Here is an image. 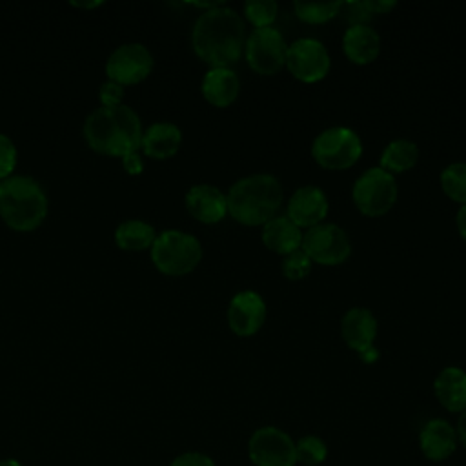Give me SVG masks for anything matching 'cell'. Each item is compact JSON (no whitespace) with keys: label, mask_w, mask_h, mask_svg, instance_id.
Listing matches in <instances>:
<instances>
[{"label":"cell","mask_w":466,"mask_h":466,"mask_svg":"<svg viewBox=\"0 0 466 466\" xmlns=\"http://www.w3.org/2000/svg\"><path fill=\"white\" fill-rule=\"evenodd\" d=\"M342 51L351 64L368 66L380 53V36L371 25H350L342 35Z\"/></svg>","instance_id":"19"},{"label":"cell","mask_w":466,"mask_h":466,"mask_svg":"<svg viewBox=\"0 0 466 466\" xmlns=\"http://www.w3.org/2000/svg\"><path fill=\"white\" fill-rule=\"evenodd\" d=\"M286 53L288 44L275 27L253 29L249 36H246L244 56L248 66L258 75H277L286 66Z\"/></svg>","instance_id":"9"},{"label":"cell","mask_w":466,"mask_h":466,"mask_svg":"<svg viewBox=\"0 0 466 466\" xmlns=\"http://www.w3.org/2000/svg\"><path fill=\"white\" fill-rule=\"evenodd\" d=\"M368 4L373 15H388L397 5L393 0H368Z\"/></svg>","instance_id":"35"},{"label":"cell","mask_w":466,"mask_h":466,"mask_svg":"<svg viewBox=\"0 0 466 466\" xmlns=\"http://www.w3.org/2000/svg\"><path fill=\"white\" fill-rule=\"evenodd\" d=\"M266 302L251 289L238 291L233 295L228 306V326L238 337H253L264 326Z\"/></svg>","instance_id":"13"},{"label":"cell","mask_w":466,"mask_h":466,"mask_svg":"<svg viewBox=\"0 0 466 466\" xmlns=\"http://www.w3.org/2000/svg\"><path fill=\"white\" fill-rule=\"evenodd\" d=\"M279 15V5L275 0H248L244 4V16L255 29L271 27Z\"/></svg>","instance_id":"28"},{"label":"cell","mask_w":466,"mask_h":466,"mask_svg":"<svg viewBox=\"0 0 466 466\" xmlns=\"http://www.w3.org/2000/svg\"><path fill=\"white\" fill-rule=\"evenodd\" d=\"M0 466H22L16 459H5V461H0Z\"/></svg>","instance_id":"39"},{"label":"cell","mask_w":466,"mask_h":466,"mask_svg":"<svg viewBox=\"0 0 466 466\" xmlns=\"http://www.w3.org/2000/svg\"><path fill=\"white\" fill-rule=\"evenodd\" d=\"M419 446L426 459L446 461L457 448L455 428L444 419H430L419 433Z\"/></svg>","instance_id":"17"},{"label":"cell","mask_w":466,"mask_h":466,"mask_svg":"<svg viewBox=\"0 0 466 466\" xmlns=\"http://www.w3.org/2000/svg\"><path fill=\"white\" fill-rule=\"evenodd\" d=\"M455 224H457L459 235H461V237H462V240L466 242V204L459 208L457 217H455Z\"/></svg>","instance_id":"37"},{"label":"cell","mask_w":466,"mask_h":466,"mask_svg":"<svg viewBox=\"0 0 466 466\" xmlns=\"http://www.w3.org/2000/svg\"><path fill=\"white\" fill-rule=\"evenodd\" d=\"M122 96H124V86H120L109 78L104 84H100L98 98H100L102 106H106V107L118 106V104H122Z\"/></svg>","instance_id":"32"},{"label":"cell","mask_w":466,"mask_h":466,"mask_svg":"<svg viewBox=\"0 0 466 466\" xmlns=\"http://www.w3.org/2000/svg\"><path fill=\"white\" fill-rule=\"evenodd\" d=\"M191 44L202 62L211 67H229L244 53L246 24L235 9L218 4L197 18Z\"/></svg>","instance_id":"1"},{"label":"cell","mask_w":466,"mask_h":466,"mask_svg":"<svg viewBox=\"0 0 466 466\" xmlns=\"http://www.w3.org/2000/svg\"><path fill=\"white\" fill-rule=\"evenodd\" d=\"M455 435H457V442H461L466 448V410L459 413V419L455 424Z\"/></svg>","instance_id":"36"},{"label":"cell","mask_w":466,"mask_h":466,"mask_svg":"<svg viewBox=\"0 0 466 466\" xmlns=\"http://www.w3.org/2000/svg\"><path fill=\"white\" fill-rule=\"evenodd\" d=\"M157 238L155 228L140 218H127L120 222L115 229V242L120 249L126 251H142L151 249L153 242Z\"/></svg>","instance_id":"23"},{"label":"cell","mask_w":466,"mask_h":466,"mask_svg":"<svg viewBox=\"0 0 466 466\" xmlns=\"http://www.w3.org/2000/svg\"><path fill=\"white\" fill-rule=\"evenodd\" d=\"M16 146L15 142L0 133V180H5L7 177H11L15 166H16Z\"/></svg>","instance_id":"31"},{"label":"cell","mask_w":466,"mask_h":466,"mask_svg":"<svg viewBox=\"0 0 466 466\" xmlns=\"http://www.w3.org/2000/svg\"><path fill=\"white\" fill-rule=\"evenodd\" d=\"M248 455L255 466H295V441L280 428L262 426L248 441Z\"/></svg>","instance_id":"10"},{"label":"cell","mask_w":466,"mask_h":466,"mask_svg":"<svg viewBox=\"0 0 466 466\" xmlns=\"http://www.w3.org/2000/svg\"><path fill=\"white\" fill-rule=\"evenodd\" d=\"M186 209L202 224H217L228 215L226 195L213 184H195L186 193Z\"/></svg>","instance_id":"15"},{"label":"cell","mask_w":466,"mask_h":466,"mask_svg":"<svg viewBox=\"0 0 466 466\" xmlns=\"http://www.w3.org/2000/svg\"><path fill=\"white\" fill-rule=\"evenodd\" d=\"M200 89L206 102L215 107H228L238 98L240 78L231 67H209Z\"/></svg>","instance_id":"18"},{"label":"cell","mask_w":466,"mask_h":466,"mask_svg":"<svg viewBox=\"0 0 466 466\" xmlns=\"http://www.w3.org/2000/svg\"><path fill=\"white\" fill-rule=\"evenodd\" d=\"M228 215L242 226H264L277 217L284 193L280 182L269 173H257L237 180L228 195Z\"/></svg>","instance_id":"3"},{"label":"cell","mask_w":466,"mask_h":466,"mask_svg":"<svg viewBox=\"0 0 466 466\" xmlns=\"http://www.w3.org/2000/svg\"><path fill=\"white\" fill-rule=\"evenodd\" d=\"M47 195L29 175H11L0 182V217L16 231L38 228L47 215Z\"/></svg>","instance_id":"4"},{"label":"cell","mask_w":466,"mask_h":466,"mask_svg":"<svg viewBox=\"0 0 466 466\" xmlns=\"http://www.w3.org/2000/svg\"><path fill=\"white\" fill-rule=\"evenodd\" d=\"M362 155L359 135L346 126H333L320 131L311 144L313 160L329 171H342L357 164Z\"/></svg>","instance_id":"6"},{"label":"cell","mask_w":466,"mask_h":466,"mask_svg":"<svg viewBox=\"0 0 466 466\" xmlns=\"http://www.w3.org/2000/svg\"><path fill=\"white\" fill-rule=\"evenodd\" d=\"M169 466H217L215 461L200 451H186L173 459Z\"/></svg>","instance_id":"33"},{"label":"cell","mask_w":466,"mask_h":466,"mask_svg":"<svg viewBox=\"0 0 466 466\" xmlns=\"http://www.w3.org/2000/svg\"><path fill=\"white\" fill-rule=\"evenodd\" d=\"M300 249L311 262L320 266H339L351 255V242L342 228L322 222L304 231Z\"/></svg>","instance_id":"8"},{"label":"cell","mask_w":466,"mask_h":466,"mask_svg":"<svg viewBox=\"0 0 466 466\" xmlns=\"http://www.w3.org/2000/svg\"><path fill=\"white\" fill-rule=\"evenodd\" d=\"M437 400L453 413L466 410V371L457 366H448L439 371L433 382Z\"/></svg>","instance_id":"22"},{"label":"cell","mask_w":466,"mask_h":466,"mask_svg":"<svg viewBox=\"0 0 466 466\" xmlns=\"http://www.w3.org/2000/svg\"><path fill=\"white\" fill-rule=\"evenodd\" d=\"M82 131L86 142L95 151L111 157L138 151L144 133L137 111L124 104L96 107L86 116Z\"/></svg>","instance_id":"2"},{"label":"cell","mask_w":466,"mask_h":466,"mask_svg":"<svg viewBox=\"0 0 466 466\" xmlns=\"http://www.w3.org/2000/svg\"><path fill=\"white\" fill-rule=\"evenodd\" d=\"M340 335L348 348L359 355L373 348L377 337V319L366 308H351L340 320Z\"/></svg>","instance_id":"16"},{"label":"cell","mask_w":466,"mask_h":466,"mask_svg":"<svg viewBox=\"0 0 466 466\" xmlns=\"http://www.w3.org/2000/svg\"><path fill=\"white\" fill-rule=\"evenodd\" d=\"M153 69L151 51L138 42H127L113 49L106 62L107 78L120 84H138L149 76Z\"/></svg>","instance_id":"12"},{"label":"cell","mask_w":466,"mask_h":466,"mask_svg":"<svg viewBox=\"0 0 466 466\" xmlns=\"http://www.w3.org/2000/svg\"><path fill=\"white\" fill-rule=\"evenodd\" d=\"M339 15L350 24V25H368V22L375 16L370 9L368 0H357V2H342Z\"/></svg>","instance_id":"30"},{"label":"cell","mask_w":466,"mask_h":466,"mask_svg":"<svg viewBox=\"0 0 466 466\" xmlns=\"http://www.w3.org/2000/svg\"><path fill=\"white\" fill-rule=\"evenodd\" d=\"M360 359L364 360V362H375L377 359H379V353H377V350L375 348H370L368 351H364V353H360Z\"/></svg>","instance_id":"38"},{"label":"cell","mask_w":466,"mask_h":466,"mask_svg":"<svg viewBox=\"0 0 466 466\" xmlns=\"http://www.w3.org/2000/svg\"><path fill=\"white\" fill-rule=\"evenodd\" d=\"M295 455L304 466H319L328 457V446L317 435H304L295 442Z\"/></svg>","instance_id":"27"},{"label":"cell","mask_w":466,"mask_h":466,"mask_svg":"<svg viewBox=\"0 0 466 466\" xmlns=\"http://www.w3.org/2000/svg\"><path fill=\"white\" fill-rule=\"evenodd\" d=\"M75 5H80V7H96V5H100V2H93V4H86V2H75Z\"/></svg>","instance_id":"40"},{"label":"cell","mask_w":466,"mask_h":466,"mask_svg":"<svg viewBox=\"0 0 466 466\" xmlns=\"http://www.w3.org/2000/svg\"><path fill=\"white\" fill-rule=\"evenodd\" d=\"M342 2H295L293 11L304 24L319 25L339 16Z\"/></svg>","instance_id":"25"},{"label":"cell","mask_w":466,"mask_h":466,"mask_svg":"<svg viewBox=\"0 0 466 466\" xmlns=\"http://www.w3.org/2000/svg\"><path fill=\"white\" fill-rule=\"evenodd\" d=\"M302 229L297 228L286 215H277L262 226V244L282 257L300 249Z\"/></svg>","instance_id":"21"},{"label":"cell","mask_w":466,"mask_h":466,"mask_svg":"<svg viewBox=\"0 0 466 466\" xmlns=\"http://www.w3.org/2000/svg\"><path fill=\"white\" fill-rule=\"evenodd\" d=\"M182 144V131L173 122H155L144 133L140 149L157 160L173 157Z\"/></svg>","instance_id":"20"},{"label":"cell","mask_w":466,"mask_h":466,"mask_svg":"<svg viewBox=\"0 0 466 466\" xmlns=\"http://www.w3.org/2000/svg\"><path fill=\"white\" fill-rule=\"evenodd\" d=\"M329 66V53L317 38L304 36L288 46L286 67L293 78L304 84L320 82L328 75Z\"/></svg>","instance_id":"11"},{"label":"cell","mask_w":466,"mask_h":466,"mask_svg":"<svg viewBox=\"0 0 466 466\" xmlns=\"http://www.w3.org/2000/svg\"><path fill=\"white\" fill-rule=\"evenodd\" d=\"M122 166L124 169L129 173V175H140L142 169H144V162L138 155V151H133V153H127L122 157Z\"/></svg>","instance_id":"34"},{"label":"cell","mask_w":466,"mask_h":466,"mask_svg":"<svg viewBox=\"0 0 466 466\" xmlns=\"http://www.w3.org/2000/svg\"><path fill=\"white\" fill-rule=\"evenodd\" d=\"M419 160V147L413 140L408 138H397L391 140L382 155H380V166L388 173H404L410 171Z\"/></svg>","instance_id":"24"},{"label":"cell","mask_w":466,"mask_h":466,"mask_svg":"<svg viewBox=\"0 0 466 466\" xmlns=\"http://www.w3.org/2000/svg\"><path fill=\"white\" fill-rule=\"evenodd\" d=\"M311 264L309 257L302 249H297L284 257L282 273L288 280H302L311 271Z\"/></svg>","instance_id":"29"},{"label":"cell","mask_w":466,"mask_h":466,"mask_svg":"<svg viewBox=\"0 0 466 466\" xmlns=\"http://www.w3.org/2000/svg\"><path fill=\"white\" fill-rule=\"evenodd\" d=\"M155 268L169 277L191 273L202 260V246L197 237L180 229H164L151 246Z\"/></svg>","instance_id":"5"},{"label":"cell","mask_w":466,"mask_h":466,"mask_svg":"<svg viewBox=\"0 0 466 466\" xmlns=\"http://www.w3.org/2000/svg\"><path fill=\"white\" fill-rule=\"evenodd\" d=\"M441 189L453 202L464 206L466 204V164L453 162L446 166L441 173Z\"/></svg>","instance_id":"26"},{"label":"cell","mask_w":466,"mask_h":466,"mask_svg":"<svg viewBox=\"0 0 466 466\" xmlns=\"http://www.w3.org/2000/svg\"><path fill=\"white\" fill-rule=\"evenodd\" d=\"M399 189L397 180L391 173L384 171L382 167H370L366 169L353 184L351 198L355 208L366 217H382L386 215L395 200Z\"/></svg>","instance_id":"7"},{"label":"cell","mask_w":466,"mask_h":466,"mask_svg":"<svg viewBox=\"0 0 466 466\" xmlns=\"http://www.w3.org/2000/svg\"><path fill=\"white\" fill-rule=\"evenodd\" d=\"M328 211L329 204L324 191L313 184L295 189L286 204V217L300 229L322 224Z\"/></svg>","instance_id":"14"}]
</instances>
